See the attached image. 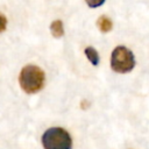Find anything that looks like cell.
I'll use <instances>...</instances> for the list:
<instances>
[{
  "instance_id": "6da1fadb",
  "label": "cell",
  "mask_w": 149,
  "mask_h": 149,
  "mask_svg": "<svg viewBox=\"0 0 149 149\" xmlns=\"http://www.w3.org/2000/svg\"><path fill=\"white\" fill-rule=\"evenodd\" d=\"M19 81L24 92L36 93L44 85V72L36 65H27L21 70Z\"/></svg>"
},
{
  "instance_id": "7a4b0ae2",
  "label": "cell",
  "mask_w": 149,
  "mask_h": 149,
  "mask_svg": "<svg viewBox=\"0 0 149 149\" xmlns=\"http://www.w3.org/2000/svg\"><path fill=\"white\" fill-rule=\"evenodd\" d=\"M42 144L44 149H71L72 140L65 129L52 127L43 133Z\"/></svg>"
},
{
  "instance_id": "3957f363",
  "label": "cell",
  "mask_w": 149,
  "mask_h": 149,
  "mask_svg": "<svg viewBox=\"0 0 149 149\" xmlns=\"http://www.w3.org/2000/svg\"><path fill=\"white\" fill-rule=\"evenodd\" d=\"M135 65V58L133 52L123 47H116L113 51H112V56H111V66L115 72L119 73H126L133 70Z\"/></svg>"
},
{
  "instance_id": "277c9868",
  "label": "cell",
  "mask_w": 149,
  "mask_h": 149,
  "mask_svg": "<svg viewBox=\"0 0 149 149\" xmlns=\"http://www.w3.org/2000/svg\"><path fill=\"white\" fill-rule=\"evenodd\" d=\"M97 24L99 27V29L102 31V33H107L112 29V21L107 17V16H101L99 17V20L97 21Z\"/></svg>"
},
{
  "instance_id": "5b68a950",
  "label": "cell",
  "mask_w": 149,
  "mask_h": 149,
  "mask_svg": "<svg viewBox=\"0 0 149 149\" xmlns=\"http://www.w3.org/2000/svg\"><path fill=\"white\" fill-rule=\"evenodd\" d=\"M50 29H51V33L55 37H61L63 36L64 34V28H63V22L61 20H56L51 23L50 26Z\"/></svg>"
},
{
  "instance_id": "8992f818",
  "label": "cell",
  "mask_w": 149,
  "mask_h": 149,
  "mask_svg": "<svg viewBox=\"0 0 149 149\" xmlns=\"http://www.w3.org/2000/svg\"><path fill=\"white\" fill-rule=\"evenodd\" d=\"M85 55H86V57L88 58V61L93 65H98V63H99V56H98V52H97V50L94 48H92V47L85 48Z\"/></svg>"
},
{
  "instance_id": "52a82bcc",
  "label": "cell",
  "mask_w": 149,
  "mask_h": 149,
  "mask_svg": "<svg viewBox=\"0 0 149 149\" xmlns=\"http://www.w3.org/2000/svg\"><path fill=\"white\" fill-rule=\"evenodd\" d=\"M85 1H86V3H87L90 7H92V8L100 7V6L105 2V0H85Z\"/></svg>"
},
{
  "instance_id": "ba28073f",
  "label": "cell",
  "mask_w": 149,
  "mask_h": 149,
  "mask_svg": "<svg viewBox=\"0 0 149 149\" xmlns=\"http://www.w3.org/2000/svg\"><path fill=\"white\" fill-rule=\"evenodd\" d=\"M6 27H7V19L0 13V33L6 29Z\"/></svg>"
}]
</instances>
